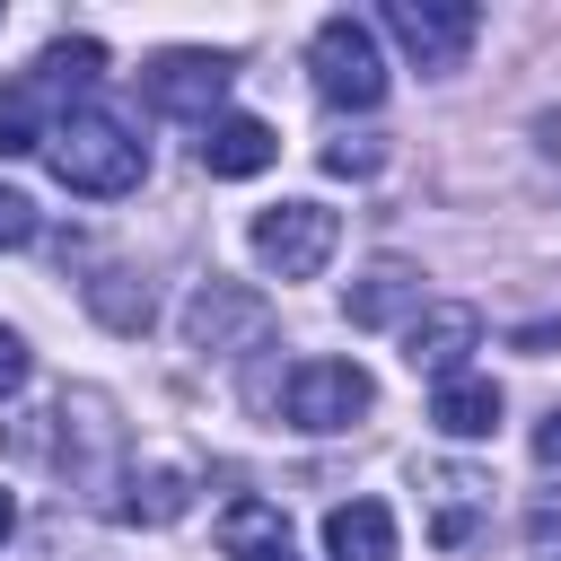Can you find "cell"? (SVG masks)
Segmentation results:
<instances>
[{"label":"cell","mask_w":561,"mask_h":561,"mask_svg":"<svg viewBox=\"0 0 561 561\" xmlns=\"http://www.w3.org/2000/svg\"><path fill=\"white\" fill-rule=\"evenodd\" d=\"M482 342V316L465 307V298H438V307H421L412 324H403V359H412V377H465V351Z\"/></svg>","instance_id":"obj_8"},{"label":"cell","mask_w":561,"mask_h":561,"mask_svg":"<svg viewBox=\"0 0 561 561\" xmlns=\"http://www.w3.org/2000/svg\"><path fill=\"white\" fill-rule=\"evenodd\" d=\"M333 245H342V219H333L324 202H272V210L254 219V263H263L272 280H316V272L333 263Z\"/></svg>","instance_id":"obj_5"},{"label":"cell","mask_w":561,"mask_h":561,"mask_svg":"<svg viewBox=\"0 0 561 561\" xmlns=\"http://www.w3.org/2000/svg\"><path fill=\"white\" fill-rule=\"evenodd\" d=\"M228 79H237V61H228V53H158V61L140 70L149 105H158V114H193V123H210V114H219Z\"/></svg>","instance_id":"obj_7"},{"label":"cell","mask_w":561,"mask_h":561,"mask_svg":"<svg viewBox=\"0 0 561 561\" xmlns=\"http://www.w3.org/2000/svg\"><path fill=\"white\" fill-rule=\"evenodd\" d=\"M184 508H193V473H184V465H149V473H131L123 500H114L123 526H175Z\"/></svg>","instance_id":"obj_15"},{"label":"cell","mask_w":561,"mask_h":561,"mask_svg":"<svg viewBox=\"0 0 561 561\" xmlns=\"http://www.w3.org/2000/svg\"><path fill=\"white\" fill-rule=\"evenodd\" d=\"M342 316H351V324H368V333H377V324L421 316V272H412L403 254H377V263H368V272L342 289Z\"/></svg>","instance_id":"obj_11"},{"label":"cell","mask_w":561,"mask_h":561,"mask_svg":"<svg viewBox=\"0 0 561 561\" xmlns=\"http://www.w3.org/2000/svg\"><path fill=\"white\" fill-rule=\"evenodd\" d=\"M88 307H96L114 333H140V324H149V280L131 289V272H96V280H88Z\"/></svg>","instance_id":"obj_16"},{"label":"cell","mask_w":561,"mask_h":561,"mask_svg":"<svg viewBox=\"0 0 561 561\" xmlns=\"http://www.w3.org/2000/svg\"><path fill=\"white\" fill-rule=\"evenodd\" d=\"M272 158H280V131L263 114H210L202 123V175L237 184V175H263Z\"/></svg>","instance_id":"obj_10"},{"label":"cell","mask_w":561,"mask_h":561,"mask_svg":"<svg viewBox=\"0 0 561 561\" xmlns=\"http://www.w3.org/2000/svg\"><path fill=\"white\" fill-rule=\"evenodd\" d=\"M219 552H228V561H298L289 517H280L272 500H228V508H219Z\"/></svg>","instance_id":"obj_12"},{"label":"cell","mask_w":561,"mask_h":561,"mask_svg":"<svg viewBox=\"0 0 561 561\" xmlns=\"http://www.w3.org/2000/svg\"><path fill=\"white\" fill-rule=\"evenodd\" d=\"M324 167H333V175H377V167H386V149L359 131V140H333V149H324Z\"/></svg>","instance_id":"obj_19"},{"label":"cell","mask_w":561,"mask_h":561,"mask_svg":"<svg viewBox=\"0 0 561 561\" xmlns=\"http://www.w3.org/2000/svg\"><path fill=\"white\" fill-rule=\"evenodd\" d=\"M184 333H193V351H237V342H254L263 333V298L254 289H237V280H202L193 289V307H184Z\"/></svg>","instance_id":"obj_9"},{"label":"cell","mask_w":561,"mask_h":561,"mask_svg":"<svg viewBox=\"0 0 561 561\" xmlns=\"http://www.w3.org/2000/svg\"><path fill=\"white\" fill-rule=\"evenodd\" d=\"M368 403H377V377L359 359H298L289 386H280V421L289 430H316V438L368 421Z\"/></svg>","instance_id":"obj_4"},{"label":"cell","mask_w":561,"mask_h":561,"mask_svg":"<svg viewBox=\"0 0 561 561\" xmlns=\"http://www.w3.org/2000/svg\"><path fill=\"white\" fill-rule=\"evenodd\" d=\"M307 70H316V96L342 105V114H368L386 96V53H377L368 18H324L316 44H307Z\"/></svg>","instance_id":"obj_3"},{"label":"cell","mask_w":561,"mask_h":561,"mask_svg":"<svg viewBox=\"0 0 561 561\" xmlns=\"http://www.w3.org/2000/svg\"><path fill=\"white\" fill-rule=\"evenodd\" d=\"M9 526H18V500H9V491H0V543H9Z\"/></svg>","instance_id":"obj_22"},{"label":"cell","mask_w":561,"mask_h":561,"mask_svg":"<svg viewBox=\"0 0 561 561\" xmlns=\"http://www.w3.org/2000/svg\"><path fill=\"white\" fill-rule=\"evenodd\" d=\"M386 35H394L421 70H456L465 44L482 35V9H473V0H394V9H386Z\"/></svg>","instance_id":"obj_6"},{"label":"cell","mask_w":561,"mask_h":561,"mask_svg":"<svg viewBox=\"0 0 561 561\" xmlns=\"http://www.w3.org/2000/svg\"><path fill=\"white\" fill-rule=\"evenodd\" d=\"M430 421L447 438H491L500 430V386L491 377H438L430 386Z\"/></svg>","instance_id":"obj_14"},{"label":"cell","mask_w":561,"mask_h":561,"mask_svg":"<svg viewBox=\"0 0 561 561\" xmlns=\"http://www.w3.org/2000/svg\"><path fill=\"white\" fill-rule=\"evenodd\" d=\"M44 158H53V175H61L70 193H88V202H114V193H131V184L149 175V140H140L123 114H105V105H70V114L53 123Z\"/></svg>","instance_id":"obj_2"},{"label":"cell","mask_w":561,"mask_h":561,"mask_svg":"<svg viewBox=\"0 0 561 561\" xmlns=\"http://www.w3.org/2000/svg\"><path fill=\"white\" fill-rule=\"evenodd\" d=\"M35 228H44V219H35V202H26L18 184H0V254H18V245H35Z\"/></svg>","instance_id":"obj_18"},{"label":"cell","mask_w":561,"mask_h":561,"mask_svg":"<svg viewBox=\"0 0 561 561\" xmlns=\"http://www.w3.org/2000/svg\"><path fill=\"white\" fill-rule=\"evenodd\" d=\"M96 70H105V44H96V35L44 44V61L0 88V158H35V149L53 140V123H61L70 105H88Z\"/></svg>","instance_id":"obj_1"},{"label":"cell","mask_w":561,"mask_h":561,"mask_svg":"<svg viewBox=\"0 0 561 561\" xmlns=\"http://www.w3.org/2000/svg\"><path fill=\"white\" fill-rule=\"evenodd\" d=\"M430 491H438V526H430V535H438V543H465L473 491H482V482H473V473H430Z\"/></svg>","instance_id":"obj_17"},{"label":"cell","mask_w":561,"mask_h":561,"mask_svg":"<svg viewBox=\"0 0 561 561\" xmlns=\"http://www.w3.org/2000/svg\"><path fill=\"white\" fill-rule=\"evenodd\" d=\"M18 386H26V342H18L9 324H0V403H9Z\"/></svg>","instance_id":"obj_20"},{"label":"cell","mask_w":561,"mask_h":561,"mask_svg":"<svg viewBox=\"0 0 561 561\" xmlns=\"http://www.w3.org/2000/svg\"><path fill=\"white\" fill-rule=\"evenodd\" d=\"M535 456H543V465H561V403L535 421Z\"/></svg>","instance_id":"obj_21"},{"label":"cell","mask_w":561,"mask_h":561,"mask_svg":"<svg viewBox=\"0 0 561 561\" xmlns=\"http://www.w3.org/2000/svg\"><path fill=\"white\" fill-rule=\"evenodd\" d=\"M324 552L333 561H394V508L386 500H342L324 517Z\"/></svg>","instance_id":"obj_13"}]
</instances>
